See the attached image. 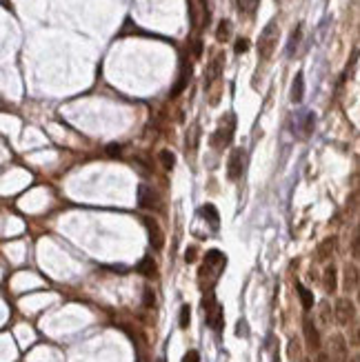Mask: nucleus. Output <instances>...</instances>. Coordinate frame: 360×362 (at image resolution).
I'll return each instance as SVG.
<instances>
[{"label":"nucleus","instance_id":"obj_1","mask_svg":"<svg viewBox=\"0 0 360 362\" xmlns=\"http://www.w3.org/2000/svg\"><path fill=\"white\" fill-rule=\"evenodd\" d=\"M278 36H280V29H278L276 20H269L265 25V29L260 32V38H258V58L260 60L272 58L274 49L278 45Z\"/></svg>","mask_w":360,"mask_h":362},{"label":"nucleus","instance_id":"obj_2","mask_svg":"<svg viewBox=\"0 0 360 362\" xmlns=\"http://www.w3.org/2000/svg\"><path fill=\"white\" fill-rule=\"evenodd\" d=\"M334 320L338 325H349V322L356 320V307L349 298H338L334 305Z\"/></svg>","mask_w":360,"mask_h":362},{"label":"nucleus","instance_id":"obj_3","mask_svg":"<svg viewBox=\"0 0 360 362\" xmlns=\"http://www.w3.org/2000/svg\"><path fill=\"white\" fill-rule=\"evenodd\" d=\"M234 129H236V118L234 114L227 115V127L220 125L218 132L214 133V138H211V145L214 147H224V145H229L231 138H234Z\"/></svg>","mask_w":360,"mask_h":362},{"label":"nucleus","instance_id":"obj_4","mask_svg":"<svg viewBox=\"0 0 360 362\" xmlns=\"http://www.w3.org/2000/svg\"><path fill=\"white\" fill-rule=\"evenodd\" d=\"M145 227H147V233H149V245L156 251H162L165 249V231H162V227L156 220H152V218L145 220Z\"/></svg>","mask_w":360,"mask_h":362},{"label":"nucleus","instance_id":"obj_5","mask_svg":"<svg viewBox=\"0 0 360 362\" xmlns=\"http://www.w3.org/2000/svg\"><path fill=\"white\" fill-rule=\"evenodd\" d=\"M224 264H227V258H224V253H220L218 249H211V251H207L203 271H214V276L218 278L220 271L224 269Z\"/></svg>","mask_w":360,"mask_h":362},{"label":"nucleus","instance_id":"obj_6","mask_svg":"<svg viewBox=\"0 0 360 362\" xmlns=\"http://www.w3.org/2000/svg\"><path fill=\"white\" fill-rule=\"evenodd\" d=\"M242 160H245V151L242 149H234L227 160V176L229 180H238L242 176Z\"/></svg>","mask_w":360,"mask_h":362},{"label":"nucleus","instance_id":"obj_7","mask_svg":"<svg viewBox=\"0 0 360 362\" xmlns=\"http://www.w3.org/2000/svg\"><path fill=\"white\" fill-rule=\"evenodd\" d=\"M223 67H224V53H218V56L211 60V65L207 67V71H205V89H209V87L220 78Z\"/></svg>","mask_w":360,"mask_h":362},{"label":"nucleus","instance_id":"obj_8","mask_svg":"<svg viewBox=\"0 0 360 362\" xmlns=\"http://www.w3.org/2000/svg\"><path fill=\"white\" fill-rule=\"evenodd\" d=\"M158 205V196L154 189H149L147 184H140L138 187V207L142 209H156Z\"/></svg>","mask_w":360,"mask_h":362},{"label":"nucleus","instance_id":"obj_9","mask_svg":"<svg viewBox=\"0 0 360 362\" xmlns=\"http://www.w3.org/2000/svg\"><path fill=\"white\" fill-rule=\"evenodd\" d=\"M334 251H336V238H325L316 247V258H318L320 263H325V260H329V258L334 256Z\"/></svg>","mask_w":360,"mask_h":362},{"label":"nucleus","instance_id":"obj_10","mask_svg":"<svg viewBox=\"0 0 360 362\" xmlns=\"http://www.w3.org/2000/svg\"><path fill=\"white\" fill-rule=\"evenodd\" d=\"M305 336H307V342L313 351H320V331L318 327L313 325V320H305Z\"/></svg>","mask_w":360,"mask_h":362},{"label":"nucleus","instance_id":"obj_11","mask_svg":"<svg viewBox=\"0 0 360 362\" xmlns=\"http://www.w3.org/2000/svg\"><path fill=\"white\" fill-rule=\"evenodd\" d=\"M331 346H334V356L338 358L340 362L349 360V351H347V342H344L343 336H334L331 338Z\"/></svg>","mask_w":360,"mask_h":362},{"label":"nucleus","instance_id":"obj_12","mask_svg":"<svg viewBox=\"0 0 360 362\" xmlns=\"http://www.w3.org/2000/svg\"><path fill=\"white\" fill-rule=\"evenodd\" d=\"M344 289L347 291H356L358 289V267L356 264H347L344 267Z\"/></svg>","mask_w":360,"mask_h":362},{"label":"nucleus","instance_id":"obj_13","mask_svg":"<svg viewBox=\"0 0 360 362\" xmlns=\"http://www.w3.org/2000/svg\"><path fill=\"white\" fill-rule=\"evenodd\" d=\"M336 289H338V271H336V267L331 264V267L325 269V291H327V294H334Z\"/></svg>","mask_w":360,"mask_h":362},{"label":"nucleus","instance_id":"obj_14","mask_svg":"<svg viewBox=\"0 0 360 362\" xmlns=\"http://www.w3.org/2000/svg\"><path fill=\"white\" fill-rule=\"evenodd\" d=\"M305 98V76L303 71H298L296 80H293V87H291V100L293 102H303Z\"/></svg>","mask_w":360,"mask_h":362},{"label":"nucleus","instance_id":"obj_15","mask_svg":"<svg viewBox=\"0 0 360 362\" xmlns=\"http://www.w3.org/2000/svg\"><path fill=\"white\" fill-rule=\"evenodd\" d=\"M296 289H298V294H300V302H303V309L309 311V309L313 307V294L309 291L307 287H305V284H300V282L296 284Z\"/></svg>","mask_w":360,"mask_h":362},{"label":"nucleus","instance_id":"obj_16","mask_svg":"<svg viewBox=\"0 0 360 362\" xmlns=\"http://www.w3.org/2000/svg\"><path fill=\"white\" fill-rule=\"evenodd\" d=\"M229 36H231V22L223 18V20L218 22V29H216V40L227 42V40H229Z\"/></svg>","mask_w":360,"mask_h":362},{"label":"nucleus","instance_id":"obj_17","mask_svg":"<svg viewBox=\"0 0 360 362\" xmlns=\"http://www.w3.org/2000/svg\"><path fill=\"white\" fill-rule=\"evenodd\" d=\"M189 76H191V67L187 69V65H185V67H183V71H180V78H178V84H176V87H173V89H171V98H176V96L180 94V91H183L185 87H187V80H189Z\"/></svg>","mask_w":360,"mask_h":362},{"label":"nucleus","instance_id":"obj_18","mask_svg":"<svg viewBox=\"0 0 360 362\" xmlns=\"http://www.w3.org/2000/svg\"><path fill=\"white\" fill-rule=\"evenodd\" d=\"M138 271L142 273V276H147V278H154L156 276V263H154L152 258H142V263L138 264Z\"/></svg>","mask_w":360,"mask_h":362},{"label":"nucleus","instance_id":"obj_19","mask_svg":"<svg viewBox=\"0 0 360 362\" xmlns=\"http://www.w3.org/2000/svg\"><path fill=\"white\" fill-rule=\"evenodd\" d=\"M260 5V0H238V9L240 14H247V16H254Z\"/></svg>","mask_w":360,"mask_h":362},{"label":"nucleus","instance_id":"obj_20","mask_svg":"<svg viewBox=\"0 0 360 362\" xmlns=\"http://www.w3.org/2000/svg\"><path fill=\"white\" fill-rule=\"evenodd\" d=\"M160 165L165 171H171L173 165H176V156H173V151H169V149H162L160 151Z\"/></svg>","mask_w":360,"mask_h":362},{"label":"nucleus","instance_id":"obj_21","mask_svg":"<svg viewBox=\"0 0 360 362\" xmlns=\"http://www.w3.org/2000/svg\"><path fill=\"white\" fill-rule=\"evenodd\" d=\"M203 215H205V218H207L209 222H211V227H214V229L220 225L218 211H216V207H214V205H205V207H203Z\"/></svg>","mask_w":360,"mask_h":362},{"label":"nucleus","instance_id":"obj_22","mask_svg":"<svg viewBox=\"0 0 360 362\" xmlns=\"http://www.w3.org/2000/svg\"><path fill=\"white\" fill-rule=\"evenodd\" d=\"M320 320H323V325H331V320H334V311H331L327 300L320 302Z\"/></svg>","mask_w":360,"mask_h":362},{"label":"nucleus","instance_id":"obj_23","mask_svg":"<svg viewBox=\"0 0 360 362\" xmlns=\"http://www.w3.org/2000/svg\"><path fill=\"white\" fill-rule=\"evenodd\" d=\"M189 322H191V309H189V305H183V307H180V318H178V325H180V329H187Z\"/></svg>","mask_w":360,"mask_h":362},{"label":"nucleus","instance_id":"obj_24","mask_svg":"<svg viewBox=\"0 0 360 362\" xmlns=\"http://www.w3.org/2000/svg\"><path fill=\"white\" fill-rule=\"evenodd\" d=\"M298 42H300V27H296V29L291 32V38H289V47H287L289 53H293V49L298 47Z\"/></svg>","mask_w":360,"mask_h":362},{"label":"nucleus","instance_id":"obj_25","mask_svg":"<svg viewBox=\"0 0 360 362\" xmlns=\"http://www.w3.org/2000/svg\"><path fill=\"white\" fill-rule=\"evenodd\" d=\"M247 49H249V40H247V38H238V40H236L234 51L236 53H245Z\"/></svg>","mask_w":360,"mask_h":362},{"label":"nucleus","instance_id":"obj_26","mask_svg":"<svg viewBox=\"0 0 360 362\" xmlns=\"http://www.w3.org/2000/svg\"><path fill=\"white\" fill-rule=\"evenodd\" d=\"M183 362H200L198 351H196V349H189V351L183 356Z\"/></svg>","mask_w":360,"mask_h":362},{"label":"nucleus","instance_id":"obj_27","mask_svg":"<svg viewBox=\"0 0 360 362\" xmlns=\"http://www.w3.org/2000/svg\"><path fill=\"white\" fill-rule=\"evenodd\" d=\"M154 302H156V298H154V291L147 287L145 289V307H154Z\"/></svg>","mask_w":360,"mask_h":362},{"label":"nucleus","instance_id":"obj_28","mask_svg":"<svg viewBox=\"0 0 360 362\" xmlns=\"http://www.w3.org/2000/svg\"><path fill=\"white\" fill-rule=\"evenodd\" d=\"M289 358H291V362H296V358H298V342L296 340L289 342Z\"/></svg>","mask_w":360,"mask_h":362},{"label":"nucleus","instance_id":"obj_29","mask_svg":"<svg viewBox=\"0 0 360 362\" xmlns=\"http://www.w3.org/2000/svg\"><path fill=\"white\" fill-rule=\"evenodd\" d=\"M196 247H189L187 251H185V260H187V263H196Z\"/></svg>","mask_w":360,"mask_h":362},{"label":"nucleus","instance_id":"obj_30","mask_svg":"<svg viewBox=\"0 0 360 362\" xmlns=\"http://www.w3.org/2000/svg\"><path fill=\"white\" fill-rule=\"evenodd\" d=\"M107 153H109L111 158L118 156V153H120V145H109V147H107Z\"/></svg>","mask_w":360,"mask_h":362},{"label":"nucleus","instance_id":"obj_31","mask_svg":"<svg viewBox=\"0 0 360 362\" xmlns=\"http://www.w3.org/2000/svg\"><path fill=\"white\" fill-rule=\"evenodd\" d=\"M236 333H238V336H247V325L242 320L238 322V331H236Z\"/></svg>","mask_w":360,"mask_h":362},{"label":"nucleus","instance_id":"obj_32","mask_svg":"<svg viewBox=\"0 0 360 362\" xmlns=\"http://www.w3.org/2000/svg\"><path fill=\"white\" fill-rule=\"evenodd\" d=\"M351 251H354V258H358V233L354 236V242H351Z\"/></svg>","mask_w":360,"mask_h":362},{"label":"nucleus","instance_id":"obj_33","mask_svg":"<svg viewBox=\"0 0 360 362\" xmlns=\"http://www.w3.org/2000/svg\"><path fill=\"white\" fill-rule=\"evenodd\" d=\"M318 362H334V360H331L327 353H318Z\"/></svg>","mask_w":360,"mask_h":362},{"label":"nucleus","instance_id":"obj_34","mask_svg":"<svg viewBox=\"0 0 360 362\" xmlns=\"http://www.w3.org/2000/svg\"><path fill=\"white\" fill-rule=\"evenodd\" d=\"M193 53H196V58H200V53H203V42H196V51H193Z\"/></svg>","mask_w":360,"mask_h":362},{"label":"nucleus","instance_id":"obj_35","mask_svg":"<svg viewBox=\"0 0 360 362\" xmlns=\"http://www.w3.org/2000/svg\"><path fill=\"white\" fill-rule=\"evenodd\" d=\"M200 2H203V7H205V9H207V0H200Z\"/></svg>","mask_w":360,"mask_h":362},{"label":"nucleus","instance_id":"obj_36","mask_svg":"<svg viewBox=\"0 0 360 362\" xmlns=\"http://www.w3.org/2000/svg\"><path fill=\"white\" fill-rule=\"evenodd\" d=\"M160 362H165V360H160Z\"/></svg>","mask_w":360,"mask_h":362}]
</instances>
